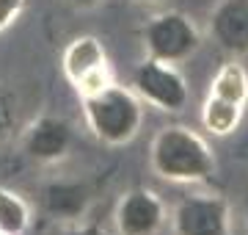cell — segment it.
I'll return each instance as SVG.
<instances>
[{"label":"cell","mask_w":248,"mask_h":235,"mask_svg":"<svg viewBox=\"0 0 248 235\" xmlns=\"http://www.w3.org/2000/svg\"><path fill=\"white\" fill-rule=\"evenodd\" d=\"M72 141H75V133L69 122L63 117L45 114L28 125L22 136V152L36 163H55L69 155Z\"/></svg>","instance_id":"cell-8"},{"label":"cell","mask_w":248,"mask_h":235,"mask_svg":"<svg viewBox=\"0 0 248 235\" xmlns=\"http://www.w3.org/2000/svg\"><path fill=\"white\" fill-rule=\"evenodd\" d=\"M130 3H138V6H152V3H160V0H130Z\"/></svg>","instance_id":"cell-18"},{"label":"cell","mask_w":248,"mask_h":235,"mask_svg":"<svg viewBox=\"0 0 248 235\" xmlns=\"http://www.w3.org/2000/svg\"><path fill=\"white\" fill-rule=\"evenodd\" d=\"M246 227H248V218H246Z\"/></svg>","instance_id":"cell-19"},{"label":"cell","mask_w":248,"mask_h":235,"mask_svg":"<svg viewBox=\"0 0 248 235\" xmlns=\"http://www.w3.org/2000/svg\"><path fill=\"white\" fill-rule=\"evenodd\" d=\"M61 3H66V6H72V9H94L99 0H61Z\"/></svg>","instance_id":"cell-17"},{"label":"cell","mask_w":248,"mask_h":235,"mask_svg":"<svg viewBox=\"0 0 248 235\" xmlns=\"http://www.w3.org/2000/svg\"><path fill=\"white\" fill-rule=\"evenodd\" d=\"M31 227V208L19 194L0 185V235H25Z\"/></svg>","instance_id":"cell-13"},{"label":"cell","mask_w":248,"mask_h":235,"mask_svg":"<svg viewBox=\"0 0 248 235\" xmlns=\"http://www.w3.org/2000/svg\"><path fill=\"white\" fill-rule=\"evenodd\" d=\"M210 34L232 58L248 55V0H221L210 17Z\"/></svg>","instance_id":"cell-9"},{"label":"cell","mask_w":248,"mask_h":235,"mask_svg":"<svg viewBox=\"0 0 248 235\" xmlns=\"http://www.w3.org/2000/svg\"><path fill=\"white\" fill-rule=\"evenodd\" d=\"M243 114H246L243 105H234V102H226V100L207 94L202 105V125L213 136H232L243 122Z\"/></svg>","instance_id":"cell-12"},{"label":"cell","mask_w":248,"mask_h":235,"mask_svg":"<svg viewBox=\"0 0 248 235\" xmlns=\"http://www.w3.org/2000/svg\"><path fill=\"white\" fill-rule=\"evenodd\" d=\"M22 9H25V0H0V31H6L22 14Z\"/></svg>","instance_id":"cell-15"},{"label":"cell","mask_w":248,"mask_h":235,"mask_svg":"<svg viewBox=\"0 0 248 235\" xmlns=\"http://www.w3.org/2000/svg\"><path fill=\"white\" fill-rule=\"evenodd\" d=\"M61 235H108V233L97 224H72V227H66Z\"/></svg>","instance_id":"cell-16"},{"label":"cell","mask_w":248,"mask_h":235,"mask_svg":"<svg viewBox=\"0 0 248 235\" xmlns=\"http://www.w3.org/2000/svg\"><path fill=\"white\" fill-rule=\"evenodd\" d=\"M149 166L160 180L169 183H207L218 169L207 138L185 125H166L155 133Z\"/></svg>","instance_id":"cell-1"},{"label":"cell","mask_w":248,"mask_h":235,"mask_svg":"<svg viewBox=\"0 0 248 235\" xmlns=\"http://www.w3.org/2000/svg\"><path fill=\"white\" fill-rule=\"evenodd\" d=\"M207 94L246 108L248 105V72H246V67H243L237 58H229V61L215 72Z\"/></svg>","instance_id":"cell-11"},{"label":"cell","mask_w":248,"mask_h":235,"mask_svg":"<svg viewBox=\"0 0 248 235\" xmlns=\"http://www.w3.org/2000/svg\"><path fill=\"white\" fill-rule=\"evenodd\" d=\"M61 69L80 97L113 83V69H110V58L105 53V45L91 34L75 36L63 47Z\"/></svg>","instance_id":"cell-5"},{"label":"cell","mask_w":248,"mask_h":235,"mask_svg":"<svg viewBox=\"0 0 248 235\" xmlns=\"http://www.w3.org/2000/svg\"><path fill=\"white\" fill-rule=\"evenodd\" d=\"M116 235H157L166 224V202L152 188H130L116 202Z\"/></svg>","instance_id":"cell-7"},{"label":"cell","mask_w":248,"mask_h":235,"mask_svg":"<svg viewBox=\"0 0 248 235\" xmlns=\"http://www.w3.org/2000/svg\"><path fill=\"white\" fill-rule=\"evenodd\" d=\"M83 102V117L94 136L108 147H124L130 144L143 125V102L133 89L108 83L105 89L91 91Z\"/></svg>","instance_id":"cell-2"},{"label":"cell","mask_w":248,"mask_h":235,"mask_svg":"<svg viewBox=\"0 0 248 235\" xmlns=\"http://www.w3.org/2000/svg\"><path fill=\"white\" fill-rule=\"evenodd\" d=\"M232 210L221 194H190L171 213L174 235H232Z\"/></svg>","instance_id":"cell-6"},{"label":"cell","mask_w":248,"mask_h":235,"mask_svg":"<svg viewBox=\"0 0 248 235\" xmlns=\"http://www.w3.org/2000/svg\"><path fill=\"white\" fill-rule=\"evenodd\" d=\"M133 91L141 102L152 105L166 114H179L190 100L185 75L179 72L177 64H166L157 58H143L133 72Z\"/></svg>","instance_id":"cell-4"},{"label":"cell","mask_w":248,"mask_h":235,"mask_svg":"<svg viewBox=\"0 0 248 235\" xmlns=\"http://www.w3.org/2000/svg\"><path fill=\"white\" fill-rule=\"evenodd\" d=\"M89 205H91V194L83 183L53 180L42 188V208L55 221H69V224H75V221H80V218L86 216Z\"/></svg>","instance_id":"cell-10"},{"label":"cell","mask_w":248,"mask_h":235,"mask_svg":"<svg viewBox=\"0 0 248 235\" xmlns=\"http://www.w3.org/2000/svg\"><path fill=\"white\" fill-rule=\"evenodd\" d=\"M141 42L149 58L182 64L202 47V34L193 19L182 11H160L141 28Z\"/></svg>","instance_id":"cell-3"},{"label":"cell","mask_w":248,"mask_h":235,"mask_svg":"<svg viewBox=\"0 0 248 235\" xmlns=\"http://www.w3.org/2000/svg\"><path fill=\"white\" fill-rule=\"evenodd\" d=\"M17 125V111H14V100L9 91L0 89V144L11 136V130Z\"/></svg>","instance_id":"cell-14"}]
</instances>
